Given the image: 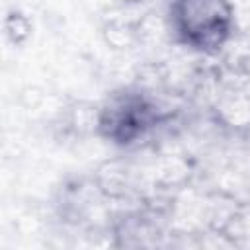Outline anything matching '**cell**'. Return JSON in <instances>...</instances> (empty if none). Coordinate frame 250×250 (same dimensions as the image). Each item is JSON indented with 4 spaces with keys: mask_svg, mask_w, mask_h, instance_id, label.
<instances>
[{
    "mask_svg": "<svg viewBox=\"0 0 250 250\" xmlns=\"http://www.w3.org/2000/svg\"><path fill=\"white\" fill-rule=\"evenodd\" d=\"M178 29L197 47L219 45L229 29V8L223 0H178Z\"/></svg>",
    "mask_w": 250,
    "mask_h": 250,
    "instance_id": "cell-1",
    "label": "cell"
}]
</instances>
